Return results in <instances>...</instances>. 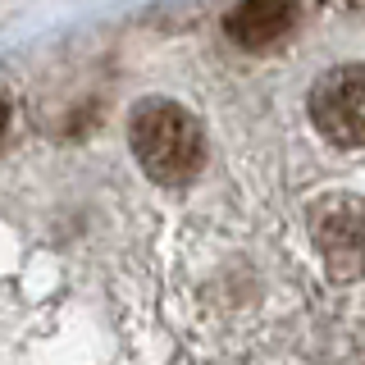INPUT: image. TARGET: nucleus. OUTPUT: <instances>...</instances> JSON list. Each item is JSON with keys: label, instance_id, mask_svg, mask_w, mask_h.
Returning a JSON list of instances; mask_svg holds the SVG:
<instances>
[{"label": "nucleus", "instance_id": "nucleus-1", "mask_svg": "<svg viewBox=\"0 0 365 365\" xmlns=\"http://www.w3.org/2000/svg\"><path fill=\"white\" fill-rule=\"evenodd\" d=\"M128 146L142 174L165 187H182L205 165V133L178 101H142L128 123Z\"/></svg>", "mask_w": 365, "mask_h": 365}, {"label": "nucleus", "instance_id": "nucleus-2", "mask_svg": "<svg viewBox=\"0 0 365 365\" xmlns=\"http://www.w3.org/2000/svg\"><path fill=\"white\" fill-rule=\"evenodd\" d=\"M311 123L342 151L365 146V64L329 68L311 87Z\"/></svg>", "mask_w": 365, "mask_h": 365}, {"label": "nucleus", "instance_id": "nucleus-3", "mask_svg": "<svg viewBox=\"0 0 365 365\" xmlns=\"http://www.w3.org/2000/svg\"><path fill=\"white\" fill-rule=\"evenodd\" d=\"M315 247L324 256V269L338 283L365 279V205L356 197H329L311 215Z\"/></svg>", "mask_w": 365, "mask_h": 365}, {"label": "nucleus", "instance_id": "nucleus-4", "mask_svg": "<svg viewBox=\"0 0 365 365\" xmlns=\"http://www.w3.org/2000/svg\"><path fill=\"white\" fill-rule=\"evenodd\" d=\"M297 28V0H242L224 19V32L242 51H269Z\"/></svg>", "mask_w": 365, "mask_h": 365}, {"label": "nucleus", "instance_id": "nucleus-5", "mask_svg": "<svg viewBox=\"0 0 365 365\" xmlns=\"http://www.w3.org/2000/svg\"><path fill=\"white\" fill-rule=\"evenodd\" d=\"M5 128H9V106L0 101V137H5Z\"/></svg>", "mask_w": 365, "mask_h": 365}]
</instances>
